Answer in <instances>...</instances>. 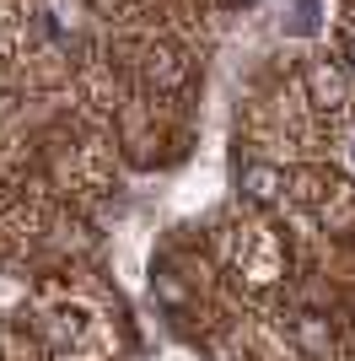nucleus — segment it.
Instances as JSON below:
<instances>
[{
  "mask_svg": "<svg viewBox=\"0 0 355 361\" xmlns=\"http://www.w3.org/2000/svg\"><path fill=\"white\" fill-rule=\"evenodd\" d=\"M307 87H312V97H318V103H328V97H334V103H344V97H350V75L340 71V65H312L307 71Z\"/></svg>",
  "mask_w": 355,
  "mask_h": 361,
  "instance_id": "obj_1",
  "label": "nucleus"
}]
</instances>
